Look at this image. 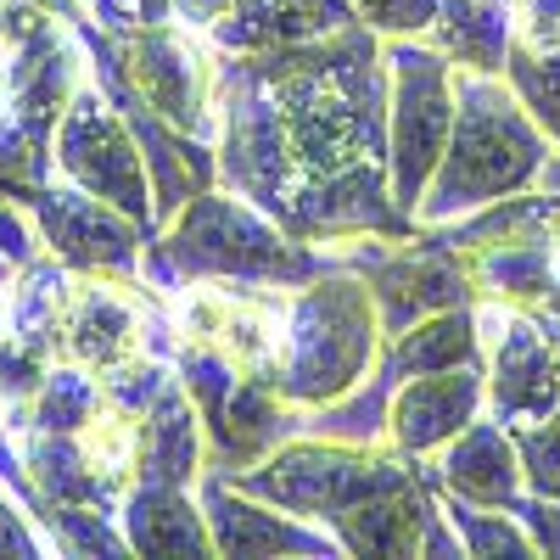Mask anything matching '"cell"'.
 <instances>
[{"label": "cell", "mask_w": 560, "mask_h": 560, "mask_svg": "<svg viewBox=\"0 0 560 560\" xmlns=\"http://www.w3.org/2000/svg\"><path fill=\"white\" fill-rule=\"evenodd\" d=\"M258 79L280 107L303 179L337 174L348 163H387V57L370 23H348L319 39H280L253 51Z\"/></svg>", "instance_id": "cell-1"}, {"label": "cell", "mask_w": 560, "mask_h": 560, "mask_svg": "<svg viewBox=\"0 0 560 560\" xmlns=\"http://www.w3.org/2000/svg\"><path fill=\"white\" fill-rule=\"evenodd\" d=\"M337 264V253H314L275 213L236 191L191 197L163 236L140 247V280L158 292H179L185 280H253V287H308Z\"/></svg>", "instance_id": "cell-2"}, {"label": "cell", "mask_w": 560, "mask_h": 560, "mask_svg": "<svg viewBox=\"0 0 560 560\" xmlns=\"http://www.w3.org/2000/svg\"><path fill=\"white\" fill-rule=\"evenodd\" d=\"M544 163H549V135L516 102L504 73L454 68V129H448V147L427 197L415 208V224L432 230V224L477 213L499 197L533 191Z\"/></svg>", "instance_id": "cell-3"}, {"label": "cell", "mask_w": 560, "mask_h": 560, "mask_svg": "<svg viewBox=\"0 0 560 560\" xmlns=\"http://www.w3.org/2000/svg\"><path fill=\"white\" fill-rule=\"evenodd\" d=\"M382 359V314L364 275L331 264L287 298V337H280L275 387L298 409H319L359 387Z\"/></svg>", "instance_id": "cell-4"}, {"label": "cell", "mask_w": 560, "mask_h": 560, "mask_svg": "<svg viewBox=\"0 0 560 560\" xmlns=\"http://www.w3.org/2000/svg\"><path fill=\"white\" fill-rule=\"evenodd\" d=\"M213 163L224 191L258 202L287 224L292 197L303 185V163L292 152V135L280 124V107L269 84L258 79L253 57H224L219 51V135H213Z\"/></svg>", "instance_id": "cell-5"}, {"label": "cell", "mask_w": 560, "mask_h": 560, "mask_svg": "<svg viewBox=\"0 0 560 560\" xmlns=\"http://www.w3.org/2000/svg\"><path fill=\"white\" fill-rule=\"evenodd\" d=\"M387 57V185L393 202L415 219L420 197L443 163L448 129H454V62L427 34H393L382 39Z\"/></svg>", "instance_id": "cell-6"}, {"label": "cell", "mask_w": 560, "mask_h": 560, "mask_svg": "<svg viewBox=\"0 0 560 560\" xmlns=\"http://www.w3.org/2000/svg\"><path fill=\"white\" fill-rule=\"evenodd\" d=\"M174 370H179L185 393H191V404L202 415V438H208V465L213 471H247V465H258L275 443H287L292 432H303V409L280 398L275 382L242 376L236 364H224L208 348L179 342Z\"/></svg>", "instance_id": "cell-7"}, {"label": "cell", "mask_w": 560, "mask_h": 560, "mask_svg": "<svg viewBox=\"0 0 560 560\" xmlns=\"http://www.w3.org/2000/svg\"><path fill=\"white\" fill-rule=\"evenodd\" d=\"M51 168L79 185V191L113 202L118 213H129L147 236H158V219H152V179H147V158H140V140L129 129V118L102 96L96 84L73 90V102L57 124V140H51Z\"/></svg>", "instance_id": "cell-8"}, {"label": "cell", "mask_w": 560, "mask_h": 560, "mask_svg": "<svg viewBox=\"0 0 560 560\" xmlns=\"http://www.w3.org/2000/svg\"><path fill=\"white\" fill-rule=\"evenodd\" d=\"M292 287H253V280H185L174 292V337L219 353L242 376L275 382L280 337H287Z\"/></svg>", "instance_id": "cell-9"}, {"label": "cell", "mask_w": 560, "mask_h": 560, "mask_svg": "<svg viewBox=\"0 0 560 560\" xmlns=\"http://www.w3.org/2000/svg\"><path fill=\"white\" fill-rule=\"evenodd\" d=\"M113 39H118L129 90L147 102V113L202 140L219 135V51L208 45V34L168 18Z\"/></svg>", "instance_id": "cell-10"}, {"label": "cell", "mask_w": 560, "mask_h": 560, "mask_svg": "<svg viewBox=\"0 0 560 560\" xmlns=\"http://www.w3.org/2000/svg\"><path fill=\"white\" fill-rule=\"evenodd\" d=\"M471 308H477L482 370H488V409L499 427H522V420L560 409V364L544 319L499 298H477Z\"/></svg>", "instance_id": "cell-11"}, {"label": "cell", "mask_w": 560, "mask_h": 560, "mask_svg": "<svg viewBox=\"0 0 560 560\" xmlns=\"http://www.w3.org/2000/svg\"><path fill=\"white\" fill-rule=\"evenodd\" d=\"M45 253L62 258L73 275H113V280H140V247L152 236L140 230L129 213H118L113 202L79 191L68 179H45L23 197Z\"/></svg>", "instance_id": "cell-12"}, {"label": "cell", "mask_w": 560, "mask_h": 560, "mask_svg": "<svg viewBox=\"0 0 560 560\" xmlns=\"http://www.w3.org/2000/svg\"><path fill=\"white\" fill-rule=\"evenodd\" d=\"M135 280H113V275H79L68 280L57 325H51V348L57 359L90 370V376H107V370L152 353V331L158 319L140 303Z\"/></svg>", "instance_id": "cell-13"}, {"label": "cell", "mask_w": 560, "mask_h": 560, "mask_svg": "<svg viewBox=\"0 0 560 560\" xmlns=\"http://www.w3.org/2000/svg\"><path fill=\"white\" fill-rule=\"evenodd\" d=\"M287 230L303 242H348V236H398L404 242L420 224L393 202L387 163L364 158L337 174L303 179L292 197V213H287Z\"/></svg>", "instance_id": "cell-14"}, {"label": "cell", "mask_w": 560, "mask_h": 560, "mask_svg": "<svg viewBox=\"0 0 560 560\" xmlns=\"http://www.w3.org/2000/svg\"><path fill=\"white\" fill-rule=\"evenodd\" d=\"M197 504L208 516L213 555H298V560L342 555L331 527L303 522V516H280L275 504L242 493L224 471H213V465H202V477H197Z\"/></svg>", "instance_id": "cell-15"}, {"label": "cell", "mask_w": 560, "mask_h": 560, "mask_svg": "<svg viewBox=\"0 0 560 560\" xmlns=\"http://www.w3.org/2000/svg\"><path fill=\"white\" fill-rule=\"evenodd\" d=\"M488 409V370L482 364H454L432 370V376H409L393 387V415H387V438L404 454H438L454 443L471 420Z\"/></svg>", "instance_id": "cell-16"}, {"label": "cell", "mask_w": 560, "mask_h": 560, "mask_svg": "<svg viewBox=\"0 0 560 560\" xmlns=\"http://www.w3.org/2000/svg\"><path fill=\"white\" fill-rule=\"evenodd\" d=\"M135 140H140V158H147V179H152V219L158 230L191 202L202 191H213V179H219V163L208 152V140L202 135H185L174 124H163L158 113H147V102H135L124 107Z\"/></svg>", "instance_id": "cell-17"}, {"label": "cell", "mask_w": 560, "mask_h": 560, "mask_svg": "<svg viewBox=\"0 0 560 560\" xmlns=\"http://www.w3.org/2000/svg\"><path fill=\"white\" fill-rule=\"evenodd\" d=\"M438 488L454 493V499H471V504H493V510H510L527 482H522V459H516V443H510V427L499 420H471L454 443L438 448Z\"/></svg>", "instance_id": "cell-18"}, {"label": "cell", "mask_w": 560, "mask_h": 560, "mask_svg": "<svg viewBox=\"0 0 560 560\" xmlns=\"http://www.w3.org/2000/svg\"><path fill=\"white\" fill-rule=\"evenodd\" d=\"M118 527L129 555H213L202 504L174 482H135L118 504Z\"/></svg>", "instance_id": "cell-19"}, {"label": "cell", "mask_w": 560, "mask_h": 560, "mask_svg": "<svg viewBox=\"0 0 560 560\" xmlns=\"http://www.w3.org/2000/svg\"><path fill=\"white\" fill-rule=\"evenodd\" d=\"M208 465V438H202V415L185 393V382L152 404L140 415V465H135V482H174V488H191Z\"/></svg>", "instance_id": "cell-20"}, {"label": "cell", "mask_w": 560, "mask_h": 560, "mask_svg": "<svg viewBox=\"0 0 560 560\" xmlns=\"http://www.w3.org/2000/svg\"><path fill=\"white\" fill-rule=\"evenodd\" d=\"M454 364H482V337H477V308L471 303L415 319L398 337H382V359H376V370L393 387L409 382V376L454 370Z\"/></svg>", "instance_id": "cell-21"}, {"label": "cell", "mask_w": 560, "mask_h": 560, "mask_svg": "<svg viewBox=\"0 0 560 560\" xmlns=\"http://www.w3.org/2000/svg\"><path fill=\"white\" fill-rule=\"evenodd\" d=\"M427 39L471 73H504L510 39H516V23H510V0H443L438 23L427 28Z\"/></svg>", "instance_id": "cell-22"}, {"label": "cell", "mask_w": 560, "mask_h": 560, "mask_svg": "<svg viewBox=\"0 0 560 560\" xmlns=\"http://www.w3.org/2000/svg\"><path fill=\"white\" fill-rule=\"evenodd\" d=\"M465 275H471V292L477 298H499V303H516V308H533L544 303L549 280H555V264H560V247L555 242H488V247H465Z\"/></svg>", "instance_id": "cell-23"}, {"label": "cell", "mask_w": 560, "mask_h": 560, "mask_svg": "<svg viewBox=\"0 0 560 560\" xmlns=\"http://www.w3.org/2000/svg\"><path fill=\"white\" fill-rule=\"evenodd\" d=\"M387 415H393V382L382 370H370L359 387L342 398L303 409V432L314 438H337V443H387Z\"/></svg>", "instance_id": "cell-24"}, {"label": "cell", "mask_w": 560, "mask_h": 560, "mask_svg": "<svg viewBox=\"0 0 560 560\" xmlns=\"http://www.w3.org/2000/svg\"><path fill=\"white\" fill-rule=\"evenodd\" d=\"M102 409V382L90 370L57 359L45 370V382L34 387V398L23 404V420H7V427H39V432H79L90 415Z\"/></svg>", "instance_id": "cell-25"}, {"label": "cell", "mask_w": 560, "mask_h": 560, "mask_svg": "<svg viewBox=\"0 0 560 560\" xmlns=\"http://www.w3.org/2000/svg\"><path fill=\"white\" fill-rule=\"evenodd\" d=\"M504 84L516 90V102L533 113V124L560 147V45H555V51H533V45L510 39Z\"/></svg>", "instance_id": "cell-26"}, {"label": "cell", "mask_w": 560, "mask_h": 560, "mask_svg": "<svg viewBox=\"0 0 560 560\" xmlns=\"http://www.w3.org/2000/svg\"><path fill=\"white\" fill-rule=\"evenodd\" d=\"M28 516L39 522L45 544L57 555H129L124 527H113L102 510H90V504H45L39 499Z\"/></svg>", "instance_id": "cell-27"}, {"label": "cell", "mask_w": 560, "mask_h": 560, "mask_svg": "<svg viewBox=\"0 0 560 560\" xmlns=\"http://www.w3.org/2000/svg\"><path fill=\"white\" fill-rule=\"evenodd\" d=\"M438 482V477H432ZM443 493V488H438ZM443 516L448 527L459 533L465 555H538V544L527 538V527L510 516V510H493V504H471V499H454L443 493Z\"/></svg>", "instance_id": "cell-28"}, {"label": "cell", "mask_w": 560, "mask_h": 560, "mask_svg": "<svg viewBox=\"0 0 560 560\" xmlns=\"http://www.w3.org/2000/svg\"><path fill=\"white\" fill-rule=\"evenodd\" d=\"M96 382H102V398H107L113 409H124V415L140 420L152 404H163V398L179 387V370H174L168 359H158V353H140V359L107 370V376H96Z\"/></svg>", "instance_id": "cell-29"}, {"label": "cell", "mask_w": 560, "mask_h": 560, "mask_svg": "<svg viewBox=\"0 0 560 560\" xmlns=\"http://www.w3.org/2000/svg\"><path fill=\"white\" fill-rule=\"evenodd\" d=\"M510 443H516L527 493L560 499V409H549V415H538V420H522V427H510Z\"/></svg>", "instance_id": "cell-30"}, {"label": "cell", "mask_w": 560, "mask_h": 560, "mask_svg": "<svg viewBox=\"0 0 560 560\" xmlns=\"http://www.w3.org/2000/svg\"><path fill=\"white\" fill-rule=\"evenodd\" d=\"M57 12H45L39 0H0V113L12 102V79H18V62L28 51V39L51 23Z\"/></svg>", "instance_id": "cell-31"}, {"label": "cell", "mask_w": 560, "mask_h": 560, "mask_svg": "<svg viewBox=\"0 0 560 560\" xmlns=\"http://www.w3.org/2000/svg\"><path fill=\"white\" fill-rule=\"evenodd\" d=\"M45 253V236L28 213V202L0 197V292H12V280Z\"/></svg>", "instance_id": "cell-32"}, {"label": "cell", "mask_w": 560, "mask_h": 560, "mask_svg": "<svg viewBox=\"0 0 560 560\" xmlns=\"http://www.w3.org/2000/svg\"><path fill=\"white\" fill-rule=\"evenodd\" d=\"M438 7H443V0H353L359 23H370L382 39H393V34H427L438 23Z\"/></svg>", "instance_id": "cell-33"}, {"label": "cell", "mask_w": 560, "mask_h": 560, "mask_svg": "<svg viewBox=\"0 0 560 560\" xmlns=\"http://www.w3.org/2000/svg\"><path fill=\"white\" fill-rule=\"evenodd\" d=\"M510 516L527 527V538L538 544V555H560V499H544V493H516L510 499Z\"/></svg>", "instance_id": "cell-34"}, {"label": "cell", "mask_w": 560, "mask_h": 560, "mask_svg": "<svg viewBox=\"0 0 560 560\" xmlns=\"http://www.w3.org/2000/svg\"><path fill=\"white\" fill-rule=\"evenodd\" d=\"M0 555H23V560L51 555V544H45L39 522L28 516V510H18L7 493H0Z\"/></svg>", "instance_id": "cell-35"}, {"label": "cell", "mask_w": 560, "mask_h": 560, "mask_svg": "<svg viewBox=\"0 0 560 560\" xmlns=\"http://www.w3.org/2000/svg\"><path fill=\"white\" fill-rule=\"evenodd\" d=\"M544 319H555L560 325V264H555V280H549V292H544V303H533Z\"/></svg>", "instance_id": "cell-36"}, {"label": "cell", "mask_w": 560, "mask_h": 560, "mask_svg": "<svg viewBox=\"0 0 560 560\" xmlns=\"http://www.w3.org/2000/svg\"><path fill=\"white\" fill-rule=\"evenodd\" d=\"M7 319H12V308H7V298H0V331H7Z\"/></svg>", "instance_id": "cell-37"}, {"label": "cell", "mask_w": 560, "mask_h": 560, "mask_svg": "<svg viewBox=\"0 0 560 560\" xmlns=\"http://www.w3.org/2000/svg\"><path fill=\"white\" fill-rule=\"evenodd\" d=\"M555 364H560V325H555Z\"/></svg>", "instance_id": "cell-38"}, {"label": "cell", "mask_w": 560, "mask_h": 560, "mask_svg": "<svg viewBox=\"0 0 560 560\" xmlns=\"http://www.w3.org/2000/svg\"><path fill=\"white\" fill-rule=\"evenodd\" d=\"M555 247H560V230H555Z\"/></svg>", "instance_id": "cell-39"}]
</instances>
